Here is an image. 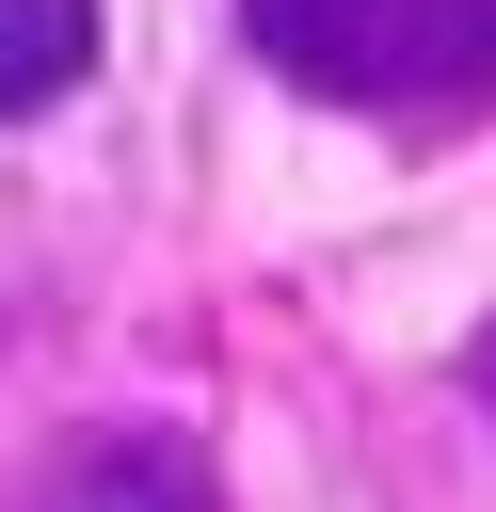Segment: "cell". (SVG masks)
Returning <instances> with one entry per match:
<instances>
[{"label":"cell","instance_id":"6da1fadb","mask_svg":"<svg viewBox=\"0 0 496 512\" xmlns=\"http://www.w3.org/2000/svg\"><path fill=\"white\" fill-rule=\"evenodd\" d=\"M240 48L320 112H384V128L496 112V0H240Z\"/></svg>","mask_w":496,"mask_h":512},{"label":"cell","instance_id":"7a4b0ae2","mask_svg":"<svg viewBox=\"0 0 496 512\" xmlns=\"http://www.w3.org/2000/svg\"><path fill=\"white\" fill-rule=\"evenodd\" d=\"M0 512H224V464H208V432H176V416H96V432H64Z\"/></svg>","mask_w":496,"mask_h":512},{"label":"cell","instance_id":"3957f363","mask_svg":"<svg viewBox=\"0 0 496 512\" xmlns=\"http://www.w3.org/2000/svg\"><path fill=\"white\" fill-rule=\"evenodd\" d=\"M96 48H112V16H96V0H0V128H16V112H48V96H80V80H96Z\"/></svg>","mask_w":496,"mask_h":512},{"label":"cell","instance_id":"277c9868","mask_svg":"<svg viewBox=\"0 0 496 512\" xmlns=\"http://www.w3.org/2000/svg\"><path fill=\"white\" fill-rule=\"evenodd\" d=\"M464 384H480V416H496V336H480V352H464Z\"/></svg>","mask_w":496,"mask_h":512}]
</instances>
